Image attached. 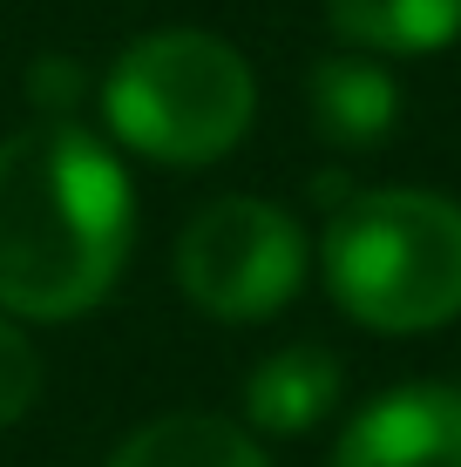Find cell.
Listing matches in <instances>:
<instances>
[{
    "instance_id": "ba28073f",
    "label": "cell",
    "mask_w": 461,
    "mask_h": 467,
    "mask_svg": "<svg viewBox=\"0 0 461 467\" xmlns=\"http://www.w3.org/2000/svg\"><path fill=\"white\" fill-rule=\"evenodd\" d=\"M109 467H272L258 433L225 413H163V420L136 427L130 441L109 454Z\"/></svg>"
},
{
    "instance_id": "52a82bcc",
    "label": "cell",
    "mask_w": 461,
    "mask_h": 467,
    "mask_svg": "<svg viewBox=\"0 0 461 467\" xmlns=\"http://www.w3.org/2000/svg\"><path fill=\"white\" fill-rule=\"evenodd\" d=\"M340 407V359L326 346H278L245 379V427L251 433H312Z\"/></svg>"
},
{
    "instance_id": "7a4b0ae2",
    "label": "cell",
    "mask_w": 461,
    "mask_h": 467,
    "mask_svg": "<svg viewBox=\"0 0 461 467\" xmlns=\"http://www.w3.org/2000/svg\"><path fill=\"white\" fill-rule=\"evenodd\" d=\"M320 278L367 332H441L461 318V203L441 190H353L326 217Z\"/></svg>"
},
{
    "instance_id": "6da1fadb",
    "label": "cell",
    "mask_w": 461,
    "mask_h": 467,
    "mask_svg": "<svg viewBox=\"0 0 461 467\" xmlns=\"http://www.w3.org/2000/svg\"><path fill=\"white\" fill-rule=\"evenodd\" d=\"M136 244V190L116 142L35 122L0 142V312L68 326L116 292Z\"/></svg>"
},
{
    "instance_id": "277c9868",
    "label": "cell",
    "mask_w": 461,
    "mask_h": 467,
    "mask_svg": "<svg viewBox=\"0 0 461 467\" xmlns=\"http://www.w3.org/2000/svg\"><path fill=\"white\" fill-rule=\"evenodd\" d=\"M306 271V223L272 197H217L177 237V285L217 326H258V318L285 312Z\"/></svg>"
},
{
    "instance_id": "8fae6325",
    "label": "cell",
    "mask_w": 461,
    "mask_h": 467,
    "mask_svg": "<svg viewBox=\"0 0 461 467\" xmlns=\"http://www.w3.org/2000/svg\"><path fill=\"white\" fill-rule=\"evenodd\" d=\"M27 95H35L41 122H75V109H82V95H89V68L75 55H41L35 68H27Z\"/></svg>"
},
{
    "instance_id": "9c48e42d",
    "label": "cell",
    "mask_w": 461,
    "mask_h": 467,
    "mask_svg": "<svg viewBox=\"0 0 461 467\" xmlns=\"http://www.w3.org/2000/svg\"><path fill=\"white\" fill-rule=\"evenodd\" d=\"M326 21L360 55H435L461 35V0H326Z\"/></svg>"
},
{
    "instance_id": "3957f363",
    "label": "cell",
    "mask_w": 461,
    "mask_h": 467,
    "mask_svg": "<svg viewBox=\"0 0 461 467\" xmlns=\"http://www.w3.org/2000/svg\"><path fill=\"white\" fill-rule=\"evenodd\" d=\"M102 129L116 150L163 170H204L231 156L258 116V75L225 35L156 27L130 41L102 75Z\"/></svg>"
},
{
    "instance_id": "30bf717a",
    "label": "cell",
    "mask_w": 461,
    "mask_h": 467,
    "mask_svg": "<svg viewBox=\"0 0 461 467\" xmlns=\"http://www.w3.org/2000/svg\"><path fill=\"white\" fill-rule=\"evenodd\" d=\"M35 400H41V352H35L21 318L0 312V427L27 420Z\"/></svg>"
},
{
    "instance_id": "8992f818",
    "label": "cell",
    "mask_w": 461,
    "mask_h": 467,
    "mask_svg": "<svg viewBox=\"0 0 461 467\" xmlns=\"http://www.w3.org/2000/svg\"><path fill=\"white\" fill-rule=\"evenodd\" d=\"M306 116L332 150H373L387 142V129L401 122V88L380 68V55L340 47L306 75Z\"/></svg>"
},
{
    "instance_id": "5b68a950",
    "label": "cell",
    "mask_w": 461,
    "mask_h": 467,
    "mask_svg": "<svg viewBox=\"0 0 461 467\" xmlns=\"http://www.w3.org/2000/svg\"><path fill=\"white\" fill-rule=\"evenodd\" d=\"M332 467H461V386H393L346 420Z\"/></svg>"
}]
</instances>
